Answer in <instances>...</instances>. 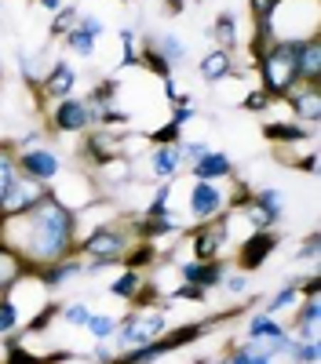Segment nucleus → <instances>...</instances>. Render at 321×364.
<instances>
[{"label":"nucleus","mask_w":321,"mask_h":364,"mask_svg":"<svg viewBox=\"0 0 321 364\" xmlns=\"http://www.w3.org/2000/svg\"><path fill=\"white\" fill-rule=\"evenodd\" d=\"M296 168H300V171H310V175H314V171H317V154H307L303 161H296Z\"/></svg>","instance_id":"obj_51"},{"label":"nucleus","mask_w":321,"mask_h":364,"mask_svg":"<svg viewBox=\"0 0 321 364\" xmlns=\"http://www.w3.org/2000/svg\"><path fill=\"white\" fill-rule=\"evenodd\" d=\"M288 336V328L278 321V317H270V314H252L248 317V324H245V339H252V343H278V339H285Z\"/></svg>","instance_id":"obj_23"},{"label":"nucleus","mask_w":321,"mask_h":364,"mask_svg":"<svg viewBox=\"0 0 321 364\" xmlns=\"http://www.w3.org/2000/svg\"><path fill=\"white\" fill-rule=\"evenodd\" d=\"M15 175H19V168H15V149H11V146H0V197L8 193V186H11Z\"/></svg>","instance_id":"obj_38"},{"label":"nucleus","mask_w":321,"mask_h":364,"mask_svg":"<svg viewBox=\"0 0 321 364\" xmlns=\"http://www.w3.org/2000/svg\"><path fill=\"white\" fill-rule=\"evenodd\" d=\"M317 255H321V237L317 233H310L303 245L296 248V262H317Z\"/></svg>","instance_id":"obj_46"},{"label":"nucleus","mask_w":321,"mask_h":364,"mask_svg":"<svg viewBox=\"0 0 321 364\" xmlns=\"http://www.w3.org/2000/svg\"><path fill=\"white\" fill-rule=\"evenodd\" d=\"M88 314H92V306H88V302H70V306H58V321L70 324V328H84Z\"/></svg>","instance_id":"obj_39"},{"label":"nucleus","mask_w":321,"mask_h":364,"mask_svg":"<svg viewBox=\"0 0 321 364\" xmlns=\"http://www.w3.org/2000/svg\"><path fill=\"white\" fill-rule=\"evenodd\" d=\"M37 4H41V8L48 11V15H55L58 8H63V4H66V0H37Z\"/></svg>","instance_id":"obj_52"},{"label":"nucleus","mask_w":321,"mask_h":364,"mask_svg":"<svg viewBox=\"0 0 321 364\" xmlns=\"http://www.w3.org/2000/svg\"><path fill=\"white\" fill-rule=\"evenodd\" d=\"M281 102H288V109L296 113L300 124H307V128H317V124H321V84H303V80H296V84L285 91Z\"/></svg>","instance_id":"obj_11"},{"label":"nucleus","mask_w":321,"mask_h":364,"mask_svg":"<svg viewBox=\"0 0 321 364\" xmlns=\"http://www.w3.org/2000/svg\"><path fill=\"white\" fill-rule=\"evenodd\" d=\"M223 273H226V262H223V259H209V262L190 259V262H183V266H179V277H183L186 284L204 288V291L219 288V284H223Z\"/></svg>","instance_id":"obj_17"},{"label":"nucleus","mask_w":321,"mask_h":364,"mask_svg":"<svg viewBox=\"0 0 321 364\" xmlns=\"http://www.w3.org/2000/svg\"><path fill=\"white\" fill-rule=\"evenodd\" d=\"M139 245V230L135 219H110L92 226V233L77 237V255L80 259H102L110 266H121L125 255Z\"/></svg>","instance_id":"obj_2"},{"label":"nucleus","mask_w":321,"mask_h":364,"mask_svg":"<svg viewBox=\"0 0 321 364\" xmlns=\"http://www.w3.org/2000/svg\"><path fill=\"white\" fill-rule=\"evenodd\" d=\"M314 132L317 128H307V124H300V120H270V124H263V135H267L270 142H278V146L307 142V139H314Z\"/></svg>","instance_id":"obj_22"},{"label":"nucleus","mask_w":321,"mask_h":364,"mask_svg":"<svg viewBox=\"0 0 321 364\" xmlns=\"http://www.w3.org/2000/svg\"><path fill=\"white\" fill-rule=\"evenodd\" d=\"M139 66H142V70H150V73H154V77H161V80L175 73V70L164 63V58H161V55H157L150 44H142V48H139Z\"/></svg>","instance_id":"obj_37"},{"label":"nucleus","mask_w":321,"mask_h":364,"mask_svg":"<svg viewBox=\"0 0 321 364\" xmlns=\"http://www.w3.org/2000/svg\"><path fill=\"white\" fill-rule=\"evenodd\" d=\"M274 4H278V0H248L252 18H256V22H267V18H270V11H274Z\"/></svg>","instance_id":"obj_48"},{"label":"nucleus","mask_w":321,"mask_h":364,"mask_svg":"<svg viewBox=\"0 0 321 364\" xmlns=\"http://www.w3.org/2000/svg\"><path fill=\"white\" fill-rule=\"evenodd\" d=\"M0 245H4L29 273L58 262L77 252V211H70L51 190L33 208L0 219Z\"/></svg>","instance_id":"obj_1"},{"label":"nucleus","mask_w":321,"mask_h":364,"mask_svg":"<svg viewBox=\"0 0 321 364\" xmlns=\"http://www.w3.org/2000/svg\"><path fill=\"white\" fill-rule=\"evenodd\" d=\"M238 73H241V70H238V63H233V55L223 51V48H212V51L197 63V77H201L204 84H223V80L238 77Z\"/></svg>","instance_id":"obj_18"},{"label":"nucleus","mask_w":321,"mask_h":364,"mask_svg":"<svg viewBox=\"0 0 321 364\" xmlns=\"http://www.w3.org/2000/svg\"><path fill=\"white\" fill-rule=\"evenodd\" d=\"M63 48H66V51H73L77 58H95V51H99V41H95L92 33H88L84 26H73L70 33L63 37Z\"/></svg>","instance_id":"obj_27"},{"label":"nucleus","mask_w":321,"mask_h":364,"mask_svg":"<svg viewBox=\"0 0 321 364\" xmlns=\"http://www.w3.org/2000/svg\"><path fill=\"white\" fill-rule=\"evenodd\" d=\"M99 124V113L88 106L84 99L70 95V99H58L48 109V128L55 135H80V132H92Z\"/></svg>","instance_id":"obj_5"},{"label":"nucleus","mask_w":321,"mask_h":364,"mask_svg":"<svg viewBox=\"0 0 321 364\" xmlns=\"http://www.w3.org/2000/svg\"><path fill=\"white\" fill-rule=\"evenodd\" d=\"M190 175L201 178V182H223V178L233 175V161H230L226 149H209L201 161L190 164Z\"/></svg>","instance_id":"obj_19"},{"label":"nucleus","mask_w":321,"mask_h":364,"mask_svg":"<svg viewBox=\"0 0 321 364\" xmlns=\"http://www.w3.org/2000/svg\"><path fill=\"white\" fill-rule=\"evenodd\" d=\"M241 106H245L248 113H267V109L274 106V99H270L263 87H256V91H248V95L241 99Z\"/></svg>","instance_id":"obj_43"},{"label":"nucleus","mask_w":321,"mask_h":364,"mask_svg":"<svg viewBox=\"0 0 321 364\" xmlns=\"http://www.w3.org/2000/svg\"><path fill=\"white\" fill-rule=\"evenodd\" d=\"M19 66H22V77L26 84L41 87V55H29V51H19Z\"/></svg>","instance_id":"obj_41"},{"label":"nucleus","mask_w":321,"mask_h":364,"mask_svg":"<svg viewBox=\"0 0 321 364\" xmlns=\"http://www.w3.org/2000/svg\"><path fill=\"white\" fill-rule=\"evenodd\" d=\"M77 26H84V29H88V33H92L95 41H99V37L106 33V22H102L99 15H92V11H80V18H77Z\"/></svg>","instance_id":"obj_47"},{"label":"nucleus","mask_w":321,"mask_h":364,"mask_svg":"<svg viewBox=\"0 0 321 364\" xmlns=\"http://www.w3.org/2000/svg\"><path fill=\"white\" fill-rule=\"evenodd\" d=\"M168 299H175V302H179V299H183V302H204V299H209V291L197 288V284H186V281H183V284H175V291H172Z\"/></svg>","instance_id":"obj_45"},{"label":"nucleus","mask_w":321,"mask_h":364,"mask_svg":"<svg viewBox=\"0 0 321 364\" xmlns=\"http://www.w3.org/2000/svg\"><path fill=\"white\" fill-rule=\"evenodd\" d=\"M139 33H135V29L132 26H121V29H117V44H121V66L125 70H135L139 66Z\"/></svg>","instance_id":"obj_33"},{"label":"nucleus","mask_w":321,"mask_h":364,"mask_svg":"<svg viewBox=\"0 0 321 364\" xmlns=\"http://www.w3.org/2000/svg\"><path fill=\"white\" fill-rule=\"evenodd\" d=\"M317 321H321V295L300 299V302H296V317H292V324H285V328H288L292 339L317 343Z\"/></svg>","instance_id":"obj_16"},{"label":"nucleus","mask_w":321,"mask_h":364,"mask_svg":"<svg viewBox=\"0 0 321 364\" xmlns=\"http://www.w3.org/2000/svg\"><path fill=\"white\" fill-rule=\"evenodd\" d=\"M19 328H22V310H19V302L11 299V291H4L0 295V339L19 336Z\"/></svg>","instance_id":"obj_28"},{"label":"nucleus","mask_w":321,"mask_h":364,"mask_svg":"<svg viewBox=\"0 0 321 364\" xmlns=\"http://www.w3.org/2000/svg\"><path fill=\"white\" fill-rule=\"evenodd\" d=\"M183 171H186V161L179 154V146H150V175L168 182V178H179Z\"/></svg>","instance_id":"obj_20"},{"label":"nucleus","mask_w":321,"mask_h":364,"mask_svg":"<svg viewBox=\"0 0 321 364\" xmlns=\"http://www.w3.org/2000/svg\"><path fill=\"white\" fill-rule=\"evenodd\" d=\"M48 190H51V186H44V182H37V178H29V175L19 171V175L11 178L8 193L0 197V219H11V215H19V211L33 208L37 200L48 197Z\"/></svg>","instance_id":"obj_9"},{"label":"nucleus","mask_w":321,"mask_h":364,"mask_svg":"<svg viewBox=\"0 0 321 364\" xmlns=\"http://www.w3.org/2000/svg\"><path fill=\"white\" fill-rule=\"evenodd\" d=\"M292 63L303 84H321V37L292 41Z\"/></svg>","instance_id":"obj_14"},{"label":"nucleus","mask_w":321,"mask_h":364,"mask_svg":"<svg viewBox=\"0 0 321 364\" xmlns=\"http://www.w3.org/2000/svg\"><path fill=\"white\" fill-rule=\"evenodd\" d=\"M77 87V66L66 63V58H58V63L48 66V73L41 77V99L44 102H58V99H70Z\"/></svg>","instance_id":"obj_13"},{"label":"nucleus","mask_w":321,"mask_h":364,"mask_svg":"<svg viewBox=\"0 0 321 364\" xmlns=\"http://www.w3.org/2000/svg\"><path fill=\"white\" fill-rule=\"evenodd\" d=\"M226 204H230V197H226V190L219 186V182L194 178V186H190V215H194L197 226L226 215Z\"/></svg>","instance_id":"obj_8"},{"label":"nucleus","mask_w":321,"mask_h":364,"mask_svg":"<svg viewBox=\"0 0 321 364\" xmlns=\"http://www.w3.org/2000/svg\"><path fill=\"white\" fill-rule=\"evenodd\" d=\"M317 357H321V343H300V339H292L285 353L288 364H317Z\"/></svg>","instance_id":"obj_36"},{"label":"nucleus","mask_w":321,"mask_h":364,"mask_svg":"<svg viewBox=\"0 0 321 364\" xmlns=\"http://www.w3.org/2000/svg\"><path fill=\"white\" fill-rule=\"evenodd\" d=\"M121 4H125V0H121Z\"/></svg>","instance_id":"obj_53"},{"label":"nucleus","mask_w":321,"mask_h":364,"mask_svg":"<svg viewBox=\"0 0 321 364\" xmlns=\"http://www.w3.org/2000/svg\"><path fill=\"white\" fill-rule=\"evenodd\" d=\"M84 331L92 336V343H110L113 339V331H117V317H110V314H88V321H84Z\"/></svg>","instance_id":"obj_31"},{"label":"nucleus","mask_w":321,"mask_h":364,"mask_svg":"<svg viewBox=\"0 0 321 364\" xmlns=\"http://www.w3.org/2000/svg\"><path fill=\"white\" fill-rule=\"evenodd\" d=\"M77 18H80V4H63L55 15H51V26H48V33L51 37H66L70 29L77 26Z\"/></svg>","instance_id":"obj_35"},{"label":"nucleus","mask_w":321,"mask_h":364,"mask_svg":"<svg viewBox=\"0 0 321 364\" xmlns=\"http://www.w3.org/2000/svg\"><path fill=\"white\" fill-rule=\"evenodd\" d=\"M33 277L48 288V291H58V288H66L70 281H77V277H84V259L73 252V255H66V259H58V262H48V266H41V269H33Z\"/></svg>","instance_id":"obj_15"},{"label":"nucleus","mask_w":321,"mask_h":364,"mask_svg":"<svg viewBox=\"0 0 321 364\" xmlns=\"http://www.w3.org/2000/svg\"><path fill=\"white\" fill-rule=\"evenodd\" d=\"M15 168L29 178L44 182V186H51L63 175V157L51 146H26V149H15Z\"/></svg>","instance_id":"obj_6"},{"label":"nucleus","mask_w":321,"mask_h":364,"mask_svg":"<svg viewBox=\"0 0 321 364\" xmlns=\"http://www.w3.org/2000/svg\"><path fill=\"white\" fill-rule=\"evenodd\" d=\"M0 357H4V364H44V357L33 353V350H26L19 336L4 339V353H0Z\"/></svg>","instance_id":"obj_32"},{"label":"nucleus","mask_w":321,"mask_h":364,"mask_svg":"<svg viewBox=\"0 0 321 364\" xmlns=\"http://www.w3.org/2000/svg\"><path fill=\"white\" fill-rule=\"evenodd\" d=\"M22 273H26V266H22V262H19V259H15V255L4 248V245H0V295H4V291H8V288H11L19 277H22Z\"/></svg>","instance_id":"obj_34"},{"label":"nucleus","mask_w":321,"mask_h":364,"mask_svg":"<svg viewBox=\"0 0 321 364\" xmlns=\"http://www.w3.org/2000/svg\"><path fill=\"white\" fill-rule=\"evenodd\" d=\"M256 73L270 99H285V91L300 80L296 63H292V41H274L263 51H256Z\"/></svg>","instance_id":"obj_3"},{"label":"nucleus","mask_w":321,"mask_h":364,"mask_svg":"<svg viewBox=\"0 0 321 364\" xmlns=\"http://www.w3.org/2000/svg\"><path fill=\"white\" fill-rule=\"evenodd\" d=\"M278 248H281L278 230H252L248 240H241V245H238V269H245V273L259 269Z\"/></svg>","instance_id":"obj_10"},{"label":"nucleus","mask_w":321,"mask_h":364,"mask_svg":"<svg viewBox=\"0 0 321 364\" xmlns=\"http://www.w3.org/2000/svg\"><path fill=\"white\" fill-rule=\"evenodd\" d=\"M80 154H84V161L92 164V168H99V164H106L113 157H128L125 154V132L92 128V132H88V139H84V146H80Z\"/></svg>","instance_id":"obj_12"},{"label":"nucleus","mask_w":321,"mask_h":364,"mask_svg":"<svg viewBox=\"0 0 321 364\" xmlns=\"http://www.w3.org/2000/svg\"><path fill=\"white\" fill-rule=\"evenodd\" d=\"M142 281H146V277H142V269H128V266H125V269H121V277H113V281H110V295L132 302L135 291L142 288Z\"/></svg>","instance_id":"obj_29"},{"label":"nucleus","mask_w":321,"mask_h":364,"mask_svg":"<svg viewBox=\"0 0 321 364\" xmlns=\"http://www.w3.org/2000/svg\"><path fill=\"white\" fill-rule=\"evenodd\" d=\"M226 240H230V211L212 223H201L194 233H190V252L197 262H209V259H219L223 248H226Z\"/></svg>","instance_id":"obj_7"},{"label":"nucleus","mask_w":321,"mask_h":364,"mask_svg":"<svg viewBox=\"0 0 321 364\" xmlns=\"http://www.w3.org/2000/svg\"><path fill=\"white\" fill-rule=\"evenodd\" d=\"M194 117H197V109H194V106H172V124L186 128V124H190Z\"/></svg>","instance_id":"obj_49"},{"label":"nucleus","mask_w":321,"mask_h":364,"mask_svg":"<svg viewBox=\"0 0 321 364\" xmlns=\"http://www.w3.org/2000/svg\"><path fill=\"white\" fill-rule=\"evenodd\" d=\"M175 146H179V154H183L186 168H190L194 161H201L204 154H209V142H194V139H179V142H175Z\"/></svg>","instance_id":"obj_44"},{"label":"nucleus","mask_w":321,"mask_h":364,"mask_svg":"<svg viewBox=\"0 0 321 364\" xmlns=\"http://www.w3.org/2000/svg\"><path fill=\"white\" fill-rule=\"evenodd\" d=\"M168 331V317L164 310L150 306V310H128L121 321H117V331H113V350L121 353V350H132V346H146V343H154L157 336H164Z\"/></svg>","instance_id":"obj_4"},{"label":"nucleus","mask_w":321,"mask_h":364,"mask_svg":"<svg viewBox=\"0 0 321 364\" xmlns=\"http://www.w3.org/2000/svg\"><path fill=\"white\" fill-rule=\"evenodd\" d=\"M303 295H300V284H296V277H292L288 284H281L267 302H263V306H259V314H270V317H278L281 310H296V302H300Z\"/></svg>","instance_id":"obj_26"},{"label":"nucleus","mask_w":321,"mask_h":364,"mask_svg":"<svg viewBox=\"0 0 321 364\" xmlns=\"http://www.w3.org/2000/svg\"><path fill=\"white\" fill-rule=\"evenodd\" d=\"M179 139H183V128L168 120V124H161L157 132H150V139H146V142H150V146H175Z\"/></svg>","instance_id":"obj_42"},{"label":"nucleus","mask_w":321,"mask_h":364,"mask_svg":"<svg viewBox=\"0 0 321 364\" xmlns=\"http://www.w3.org/2000/svg\"><path fill=\"white\" fill-rule=\"evenodd\" d=\"M117 95H121V80H117V77H106V80H99V84H92V87H88L84 102L92 106L95 113H102V109L117 106Z\"/></svg>","instance_id":"obj_25"},{"label":"nucleus","mask_w":321,"mask_h":364,"mask_svg":"<svg viewBox=\"0 0 321 364\" xmlns=\"http://www.w3.org/2000/svg\"><path fill=\"white\" fill-rule=\"evenodd\" d=\"M248 284H252V281H248V273H245V269H230V266H226L223 284H219V288H226V295L238 299V295H245V291H248Z\"/></svg>","instance_id":"obj_40"},{"label":"nucleus","mask_w":321,"mask_h":364,"mask_svg":"<svg viewBox=\"0 0 321 364\" xmlns=\"http://www.w3.org/2000/svg\"><path fill=\"white\" fill-rule=\"evenodd\" d=\"M168 200H172V182H157V190H154L150 204L142 208V215H139V219H172Z\"/></svg>","instance_id":"obj_30"},{"label":"nucleus","mask_w":321,"mask_h":364,"mask_svg":"<svg viewBox=\"0 0 321 364\" xmlns=\"http://www.w3.org/2000/svg\"><path fill=\"white\" fill-rule=\"evenodd\" d=\"M209 37L223 48V51H238V44H241V33H238V15L233 11H219L216 18H212V29H209Z\"/></svg>","instance_id":"obj_24"},{"label":"nucleus","mask_w":321,"mask_h":364,"mask_svg":"<svg viewBox=\"0 0 321 364\" xmlns=\"http://www.w3.org/2000/svg\"><path fill=\"white\" fill-rule=\"evenodd\" d=\"M142 44H150L164 63L175 70V66H183L186 58H190V48H186V41L183 37H175V33H146V41Z\"/></svg>","instance_id":"obj_21"},{"label":"nucleus","mask_w":321,"mask_h":364,"mask_svg":"<svg viewBox=\"0 0 321 364\" xmlns=\"http://www.w3.org/2000/svg\"><path fill=\"white\" fill-rule=\"evenodd\" d=\"M161 84H164V102L168 106H179V87H175V77H164Z\"/></svg>","instance_id":"obj_50"}]
</instances>
